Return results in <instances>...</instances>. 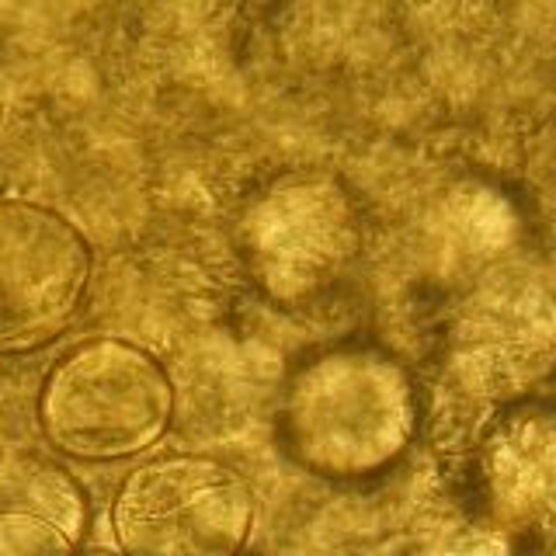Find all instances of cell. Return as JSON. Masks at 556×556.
I'll return each instance as SVG.
<instances>
[{"mask_svg":"<svg viewBox=\"0 0 556 556\" xmlns=\"http://www.w3.org/2000/svg\"><path fill=\"white\" fill-rule=\"evenodd\" d=\"M74 556H118V553H104V549H91V553H80V549H77Z\"/></svg>","mask_w":556,"mask_h":556,"instance_id":"10","label":"cell"},{"mask_svg":"<svg viewBox=\"0 0 556 556\" xmlns=\"http://www.w3.org/2000/svg\"><path fill=\"white\" fill-rule=\"evenodd\" d=\"M278 428L289 456L313 473H376L407 448L417 428L414 387L390 355L338 348L289 379Z\"/></svg>","mask_w":556,"mask_h":556,"instance_id":"1","label":"cell"},{"mask_svg":"<svg viewBox=\"0 0 556 556\" xmlns=\"http://www.w3.org/2000/svg\"><path fill=\"white\" fill-rule=\"evenodd\" d=\"M87 497L70 469L42 452H0V556H74Z\"/></svg>","mask_w":556,"mask_h":556,"instance_id":"7","label":"cell"},{"mask_svg":"<svg viewBox=\"0 0 556 556\" xmlns=\"http://www.w3.org/2000/svg\"><path fill=\"white\" fill-rule=\"evenodd\" d=\"M425 556H511V546L494 529H456L434 539Z\"/></svg>","mask_w":556,"mask_h":556,"instance_id":"9","label":"cell"},{"mask_svg":"<svg viewBox=\"0 0 556 556\" xmlns=\"http://www.w3.org/2000/svg\"><path fill=\"white\" fill-rule=\"evenodd\" d=\"M456 362L483 393H511L556 362V275L504 268L456 327Z\"/></svg>","mask_w":556,"mask_h":556,"instance_id":"6","label":"cell"},{"mask_svg":"<svg viewBox=\"0 0 556 556\" xmlns=\"http://www.w3.org/2000/svg\"><path fill=\"white\" fill-rule=\"evenodd\" d=\"M94 254L63 213L0 199V355H25L74 324Z\"/></svg>","mask_w":556,"mask_h":556,"instance_id":"5","label":"cell"},{"mask_svg":"<svg viewBox=\"0 0 556 556\" xmlns=\"http://www.w3.org/2000/svg\"><path fill=\"white\" fill-rule=\"evenodd\" d=\"M112 529L122 556H240L254 529V491L230 463L167 452L122 480Z\"/></svg>","mask_w":556,"mask_h":556,"instance_id":"3","label":"cell"},{"mask_svg":"<svg viewBox=\"0 0 556 556\" xmlns=\"http://www.w3.org/2000/svg\"><path fill=\"white\" fill-rule=\"evenodd\" d=\"M483 477L504 526L556 529V414L504 417L483 452Z\"/></svg>","mask_w":556,"mask_h":556,"instance_id":"8","label":"cell"},{"mask_svg":"<svg viewBox=\"0 0 556 556\" xmlns=\"http://www.w3.org/2000/svg\"><path fill=\"white\" fill-rule=\"evenodd\" d=\"M240 248L254 286L268 300L303 306L334 289L358 257L355 202L330 174H286L248 205Z\"/></svg>","mask_w":556,"mask_h":556,"instance_id":"4","label":"cell"},{"mask_svg":"<svg viewBox=\"0 0 556 556\" xmlns=\"http://www.w3.org/2000/svg\"><path fill=\"white\" fill-rule=\"evenodd\" d=\"M174 387L164 365L126 338H91L52 365L39 390V428L84 463L139 456L164 439Z\"/></svg>","mask_w":556,"mask_h":556,"instance_id":"2","label":"cell"}]
</instances>
